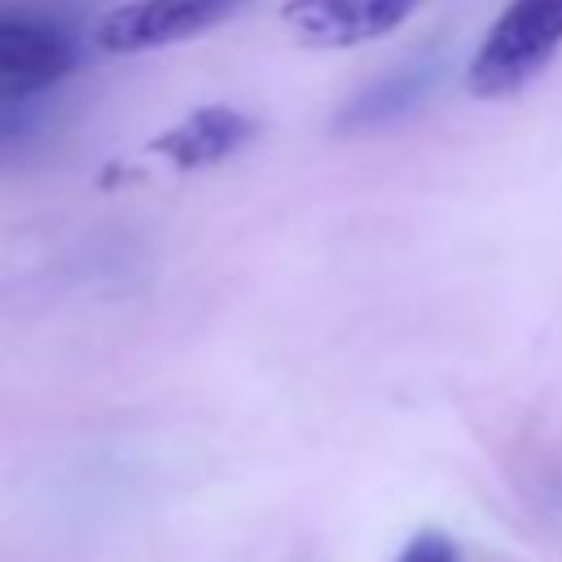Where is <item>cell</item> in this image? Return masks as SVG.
<instances>
[{
	"label": "cell",
	"mask_w": 562,
	"mask_h": 562,
	"mask_svg": "<svg viewBox=\"0 0 562 562\" xmlns=\"http://www.w3.org/2000/svg\"><path fill=\"white\" fill-rule=\"evenodd\" d=\"M562 48V0H509L470 57L465 83L483 101L522 92Z\"/></svg>",
	"instance_id": "1"
},
{
	"label": "cell",
	"mask_w": 562,
	"mask_h": 562,
	"mask_svg": "<svg viewBox=\"0 0 562 562\" xmlns=\"http://www.w3.org/2000/svg\"><path fill=\"white\" fill-rule=\"evenodd\" d=\"M79 66L75 31L40 9L0 4V105L31 101Z\"/></svg>",
	"instance_id": "2"
},
{
	"label": "cell",
	"mask_w": 562,
	"mask_h": 562,
	"mask_svg": "<svg viewBox=\"0 0 562 562\" xmlns=\"http://www.w3.org/2000/svg\"><path fill=\"white\" fill-rule=\"evenodd\" d=\"M250 0H132L114 9L97 26V44L105 53H145L176 40H193L233 13H241Z\"/></svg>",
	"instance_id": "3"
},
{
	"label": "cell",
	"mask_w": 562,
	"mask_h": 562,
	"mask_svg": "<svg viewBox=\"0 0 562 562\" xmlns=\"http://www.w3.org/2000/svg\"><path fill=\"white\" fill-rule=\"evenodd\" d=\"M422 0H285L281 22L303 48H356L391 35Z\"/></svg>",
	"instance_id": "4"
},
{
	"label": "cell",
	"mask_w": 562,
	"mask_h": 562,
	"mask_svg": "<svg viewBox=\"0 0 562 562\" xmlns=\"http://www.w3.org/2000/svg\"><path fill=\"white\" fill-rule=\"evenodd\" d=\"M255 132H259V123L250 114L228 110V105H202L189 119H180L171 132H162L149 149L162 154L180 171H202V167H215V162L233 158L237 149H246L255 140Z\"/></svg>",
	"instance_id": "5"
},
{
	"label": "cell",
	"mask_w": 562,
	"mask_h": 562,
	"mask_svg": "<svg viewBox=\"0 0 562 562\" xmlns=\"http://www.w3.org/2000/svg\"><path fill=\"white\" fill-rule=\"evenodd\" d=\"M426 92V75L422 70H400L382 83H373L369 92H360L347 110H342V127H373V123H391L400 114H408Z\"/></svg>",
	"instance_id": "6"
},
{
	"label": "cell",
	"mask_w": 562,
	"mask_h": 562,
	"mask_svg": "<svg viewBox=\"0 0 562 562\" xmlns=\"http://www.w3.org/2000/svg\"><path fill=\"white\" fill-rule=\"evenodd\" d=\"M395 562H465V558H461V549H457L443 531H417V536L395 553Z\"/></svg>",
	"instance_id": "7"
},
{
	"label": "cell",
	"mask_w": 562,
	"mask_h": 562,
	"mask_svg": "<svg viewBox=\"0 0 562 562\" xmlns=\"http://www.w3.org/2000/svg\"><path fill=\"white\" fill-rule=\"evenodd\" d=\"M35 114L22 105V101H13V105H0V154H13V149H22L31 136H35Z\"/></svg>",
	"instance_id": "8"
}]
</instances>
